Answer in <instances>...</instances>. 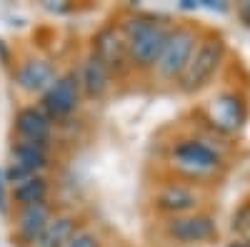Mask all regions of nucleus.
<instances>
[{
  "instance_id": "obj_17",
  "label": "nucleus",
  "mask_w": 250,
  "mask_h": 247,
  "mask_svg": "<svg viewBox=\"0 0 250 247\" xmlns=\"http://www.w3.org/2000/svg\"><path fill=\"white\" fill-rule=\"evenodd\" d=\"M65 247H103V240L93 230H78Z\"/></svg>"
},
{
  "instance_id": "obj_5",
  "label": "nucleus",
  "mask_w": 250,
  "mask_h": 247,
  "mask_svg": "<svg viewBox=\"0 0 250 247\" xmlns=\"http://www.w3.org/2000/svg\"><path fill=\"white\" fill-rule=\"evenodd\" d=\"M80 80L75 70H68L58 75V80L50 85V90L40 97V110H43L53 122H62L75 115V110L80 108Z\"/></svg>"
},
{
  "instance_id": "obj_16",
  "label": "nucleus",
  "mask_w": 250,
  "mask_h": 247,
  "mask_svg": "<svg viewBox=\"0 0 250 247\" xmlns=\"http://www.w3.org/2000/svg\"><path fill=\"white\" fill-rule=\"evenodd\" d=\"M48 195H50V182L45 175H33L23 182L13 185V200L18 208L35 205V202H48Z\"/></svg>"
},
{
  "instance_id": "obj_18",
  "label": "nucleus",
  "mask_w": 250,
  "mask_h": 247,
  "mask_svg": "<svg viewBox=\"0 0 250 247\" xmlns=\"http://www.w3.org/2000/svg\"><path fill=\"white\" fill-rule=\"evenodd\" d=\"M5 175H3V168H0V212H8V195H5Z\"/></svg>"
},
{
  "instance_id": "obj_14",
  "label": "nucleus",
  "mask_w": 250,
  "mask_h": 247,
  "mask_svg": "<svg viewBox=\"0 0 250 247\" xmlns=\"http://www.w3.org/2000/svg\"><path fill=\"white\" fill-rule=\"evenodd\" d=\"M78 80H80L83 95L90 100H103L113 88V73L95 55H88L83 60V65L78 70Z\"/></svg>"
},
{
  "instance_id": "obj_1",
  "label": "nucleus",
  "mask_w": 250,
  "mask_h": 247,
  "mask_svg": "<svg viewBox=\"0 0 250 247\" xmlns=\"http://www.w3.org/2000/svg\"><path fill=\"white\" fill-rule=\"evenodd\" d=\"M125 40H128V55H130V68L135 70H155L158 60L165 50V43L170 38L173 25L163 18L148 15V13H135L125 18L120 23Z\"/></svg>"
},
{
  "instance_id": "obj_15",
  "label": "nucleus",
  "mask_w": 250,
  "mask_h": 247,
  "mask_svg": "<svg viewBox=\"0 0 250 247\" xmlns=\"http://www.w3.org/2000/svg\"><path fill=\"white\" fill-rule=\"evenodd\" d=\"M78 217L70 212H55L50 222L45 225V230L40 232L33 247H65L70 237L78 232Z\"/></svg>"
},
{
  "instance_id": "obj_20",
  "label": "nucleus",
  "mask_w": 250,
  "mask_h": 247,
  "mask_svg": "<svg viewBox=\"0 0 250 247\" xmlns=\"http://www.w3.org/2000/svg\"><path fill=\"white\" fill-rule=\"evenodd\" d=\"M190 247H203V245H190Z\"/></svg>"
},
{
  "instance_id": "obj_11",
  "label": "nucleus",
  "mask_w": 250,
  "mask_h": 247,
  "mask_svg": "<svg viewBox=\"0 0 250 247\" xmlns=\"http://www.w3.org/2000/svg\"><path fill=\"white\" fill-rule=\"evenodd\" d=\"M15 85L28 93V95H40L43 97L50 85L58 80V70L48 57H25L23 63L15 68Z\"/></svg>"
},
{
  "instance_id": "obj_10",
  "label": "nucleus",
  "mask_w": 250,
  "mask_h": 247,
  "mask_svg": "<svg viewBox=\"0 0 250 247\" xmlns=\"http://www.w3.org/2000/svg\"><path fill=\"white\" fill-rule=\"evenodd\" d=\"M245 117H248L245 97L233 90L215 95L210 100V105H208V122L220 133H238L243 128Z\"/></svg>"
},
{
  "instance_id": "obj_9",
  "label": "nucleus",
  "mask_w": 250,
  "mask_h": 247,
  "mask_svg": "<svg viewBox=\"0 0 250 247\" xmlns=\"http://www.w3.org/2000/svg\"><path fill=\"white\" fill-rule=\"evenodd\" d=\"M200 200L203 197L193 185L165 182L153 195V208L163 215H168V217H178V215H188V212H198Z\"/></svg>"
},
{
  "instance_id": "obj_2",
  "label": "nucleus",
  "mask_w": 250,
  "mask_h": 247,
  "mask_svg": "<svg viewBox=\"0 0 250 247\" xmlns=\"http://www.w3.org/2000/svg\"><path fill=\"white\" fill-rule=\"evenodd\" d=\"M225 60V43L220 35H205L200 38V43L188 63L185 73L178 80V88L188 95H193L198 90H203L205 85H210V80L215 77V73L220 70Z\"/></svg>"
},
{
  "instance_id": "obj_8",
  "label": "nucleus",
  "mask_w": 250,
  "mask_h": 247,
  "mask_svg": "<svg viewBox=\"0 0 250 247\" xmlns=\"http://www.w3.org/2000/svg\"><path fill=\"white\" fill-rule=\"evenodd\" d=\"M165 235H168V240H173L175 245L190 247V245H200V242L213 240L218 235V222L208 212H188V215H178V217L165 220Z\"/></svg>"
},
{
  "instance_id": "obj_19",
  "label": "nucleus",
  "mask_w": 250,
  "mask_h": 247,
  "mask_svg": "<svg viewBox=\"0 0 250 247\" xmlns=\"http://www.w3.org/2000/svg\"><path fill=\"white\" fill-rule=\"evenodd\" d=\"M228 247H250V245H248L245 240H233V242L228 245Z\"/></svg>"
},
{
  "instance_id": "obj_12",
  "label": "nucleus",
  "mask_w": 250,
  "mask_h": 247,
  "mask_svg": "<svg viewBox=\"0 0 250 247\" xmlns=\"http://www.w3.org/2000/svg\"><path fill=\"white\" fill-rule=\"evenodd\" d=\"M53 215L55 212L50 208V202H35V205L18 208V212H15V240H18V245L20 247H33Z\"/></svg>"
},
{
  "instance_id": "obj_4",
  "label": "nucleus",
  "mask_w": 250,
  "mask_h": 247,
  "mask_svg": "<svg viewBox=\"0 0 250 247\" xmlns=\"http://www.w3.org/2000/svg\"><path fill=\"white\" fill-rule=\"evenodd\" d=\"M198 43H200V35H198L195 28H190V25H173L170 38H168V43H165V50H163L158 65H155L158 77L178 82L180 75L185 73L188 63H190Z\"/></svg>"
},
{
  "instance_id": "obj_6",
  "label": "nucleus",
  "mask_w": 250,
  "mask_h": 247,
  "mask_svg": "<svg viewBox=\"0 0 250 247\" xmlns=\"http://www.w3.org/2000/svg\"><path fill=\"white\" fill-rule=\"evenodd\" d=\"M48 165H50V145L15 140L10 148V165L3 170V175H5V182L18 185L33 175H43Z\"/></svg>"
},
{
  "instance_id": "obj_7",
  "label": "nucleus",
  "mask_w": 250,
  "mask_h": 247,
  "mask_svg": "<svg viewBox=\"0 0 250 247\" xmlns=\"http://www.w3.org/2000/svg\"><path fill=\"white\" fill-rule=\"evenodd\" d=\"M113 75H123L130 70V55H128V40L120 25L108 23L93 35V53Z\"/></svg>"
},
{
  "instance_id": "obj_3",
  "label": "nucleus",
  "mask_w": 250,
  "mask_h": 247,
  "mask_svg": "<svg viewBox=\"0 0 250 247\" xmlns=\"http://www.w3.org/2000/svg\"><path fill=\"white\" fill-rule=\"evenodd\" d=\"M170 162L180 175L200 180L223 168V155L200 137H183L170 148Z\"/></svg>"
},
{
  "instance_id": "obj_13",
  "label": "nucleus",
  "mask_w": 250,
  "mask_h": 247,
  "mask_svg": "<svg viewBox=\"0 0 250 247\" xmlns=\"http://www.w3.org/2000/svg\"><path fill=\"white\" fill-rule=\"evenodd\" d=\"M13 128L18 140H28V142H40V145H50L53 140V128L55 122L40 110V105H25L15 113Z\"/></svg>"
}]
</instances>
